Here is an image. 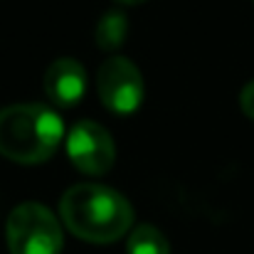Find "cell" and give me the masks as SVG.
<instances>
[{
    "instance_id": "obj_8",
    "label": "cell",
    "mask_w": 254,
    "mask_h": 254,
    "mask_svg": "<svg viewBox=\"0 0 254 254\" xmlns=\"http://www.w3.org/2000/svg\"><path fill=\"white\" fill-rule=\"evenodd\" d=\"M126 32H128V22H126V15L124 12H106L99 25H96V45L101 50H116L124 45L126 40Z\"/></svg>"
},
{
    "instance_id": "obj_10",
    "label": "cell",
    "mask_w": 254,
    "mask_h": 254,
    "mask_svg": "<svg viewBox=\"0 0 254 254\" xmlns=\"http://www.w3.org/2000/svg\"><path fill=\"white\" fill-rule=\"evenodd\" d=\"M116 2H124V5H138V2H143V0H116Z\"/></svg>"
},
{
    "instance_id": "obj_3",
    "label": "cell",
    "mask_w": 254,
    "mask_h": 254,
    "mask_svg": "<svg viewBox=\"0 0 254 254\" xmlns=\"http://www.w3.org/2000/svg\"><path fill=\"white\" fill-rule=\"evenodd\" d=\"M62 227L40 202H22L7 217L10 254H60Z\"/></svg>"
},
{
    "instance_id": "obj_2",
    "label": "cell",
    "mask_w": 254,
    "mask_h": 254,
    "mask_svg": "<svg viewBox=\"0 0 254 254\" xmlns=\"http://www.w3.org/2000/svg\"><path fill=\"white\" fill-rule=\"evenodd\" d=\"M62 133L60 116L42 104H12L0 111V153L15 163L35 166L52 158Z\"/></svg>"
},
{
    "instance_id": "obj_5",
    "label": "cell",
    "mask_w": 254,
    "mask_h": 254,
    "mask_svg": "<svg viewBox=\"0 0 254 254\" xmlns=\"http://www.w3.org/2000/svg\"><path fill=\"white\" fill-rule=\"evenodd\" d=\"M69 161L86 175H101L111 170L116 161V148L106 128L94 121H79L67 138Z\"/></svg>"
},
{
    "instance_id": "obj_9",
    "label": "cell",
    "mask_w": 254,
    "mask_h": 254,
    "mask_svg": "<svg viewBox=\"0 0 254 254\" xmlns=\"http://www.w3.org/2000/svg\"><path fill=\"white\" fill-rule=\"evenodd\" d=\"M240 106H242V111H245L250 119H254V82H250V84L242 89V94H240Z\"/></svg>"
},
{
    "instance_id": "obj_6",
    "label": "cell",
    "mask_w": 254,
    "mask_h": 254,
    "mask_svg": "<svg viewBox=\"0 0 254 254\" xmlns=\"http://www.w3.org/2000/svg\"><path fill=\"white\" fill-rule=\"evenodd\" d=\"M45 91L57 106H74L86 91L84 67L72 57L52 62L45 72Z\"/></svg>"
},
{
    "instance_id": "obj_4",
    "label": "cell",
    "mask_w": 254,
    "mask_h": 254,
    "mask_svg": "<svg viewBox=\"0 0 254 254\" xmlns=\"http://www.w3.org/2000/svg\"><path fill=\"white\" fill-rule=\"evenodd\" d=\"M99 96L114 114H133L143 101V77L126 57H109L99 67Z\"/></svg>"
},
{
    "instance_id": "obj_1",
    "label": "cell",
    "mask_w": 254,
    "mask_h": 254,
    "mask_svg": "<svg viewBox=\"0 0 254 254\" xmlns=\"http://www.w3.org/2000/svg\"><path fill=\"white\" fill-rule=\"evenodd\" d=\"M60 212L64 225L86 242L109 245L128 232L133 222V210L128 200L96 183H82L62 195Z\"/></svg>"
},
{
    "instance_id": "obj_7",
    "label": "cell",
    "mask_w": 254,
    "mask_h": 254,
    "mask_svg": "<svg viewBox=\"0 0 254 254\" xmlns=\"http://www.w3.org/2000/svg\"><path fill=\"white\" fill-rule=\"evenodd\" d=\"M126 250L128 254H170V245L158 227L143 222L133 227V232L128 235Z\"/></svg>"
}]
</instances>
